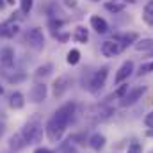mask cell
Wrapping results in <instances>:
<instances>
[{
  "label": "cell",
  "instance_id": "6da1fadb",
  "mask_svg": "<svg viewBox=\"0 0 153 153\" xmlns=\"http://www.w3.org/2000/svg\"><path fill=\"white\" fill-rule=\"evenodd\" d=\"M75 109H76L75 102H68L62 107H59L55 111V114L50 117V121L46 123V135H48V139L52 143H59L61 141V137L64 135L71 117L75 114Z\"/></svg>",
  "mask_w": 153,
  "mask_h": 153
},
{
  "label": "cell",
  "instance_id": "7a4b0ae2",
  "mask_svg": "<svg viewBox=\"0 0 153 153\" xmlns=\"http://www.w3.org/2000/svg\"><path fill=\"white\" fill-rule=\"evenodd\" d=\"M20 134H22V137L25 139L27 144L34 143L36 139H39V135H41V123H39L38 119H30V121L22 128Z\"/></svg>",
  "mask_w": 153,
  "mask_h": 153
},
{
  "label": "cell",
  "instance_id": "3957f363",
  "mask_svg": "<svg viewBox=\"0 0 153 153\" xmlns=\"http://www.w3.org/2000/svg\"><path fill=\"white\" fill-rule=\"evenodd\" d=\"M71 84H73V78L70 75L57 76V78L53 80V84H52V94H53L55 98H61V96L71 87Z\"/></svg>",
  "mask_w": 153,
  "mask_h": 153
},
{
  "label": "cell",
  "instance_id": "277c9868",
  "mask_svg": "<svg viewBox=\"0 0 153 153\" xmlns=\"http://www.w3.org/2000/svg\"><path fill=\"white\" fill-rule=\"evenodd\" d=\"M107 75H109V68H107V66H103V68H100L94 75L91 76V82H89V91H91L93 94H96V93H98V91L105 85Z\"/></svg>",
  "mask_w": 153,
  "mask_h": 153
},
{
  "label": "cell",
  "instance_id": "5b68a950",
  "mask_svg": "<svg viewBox=\"0 0 153 153\" xmlns=\"http://www.w3.org/2000/svg\"><path fill=\"white\" fill-rule=\"evenodd\" d=\"M123 50H125V48H123V45H121L117 39L103 41V43H102V48H100V52H102L103 57H116V55H119Z\"/></svg>",
  "mask_w": 153,
  "mask_h": 153
},
{
  "label": "cell",
  "instance_id": "8992f818",
  "mask_svg": "<svg viewBox=\"0 0 153 153\" xmlns=\"http://www.w3.org/2000/svg\"><path fill=\"white\" fill-rule=\"evenodd\" d=\"M25 41L29 46H32L34 50H41L45 46V36H43V30L41 29H30L27 34H25Z\"/></svg>",
  "mask_w": 153,
  "mask_h": 153
},
{
  "label": "cell",
  "instance_id": "52a82bcc",
  "mask_svg": "<svg viewBox=\"0 0 153 153\" xmlns=\"http://www.w3.org/2000/svg\"><path fill=\"white\" fill-rule=\"evenodd\" d=\"M146 93V87H143V85H139V87H134V89H130V91H126V94L121 98V102H119V105L121 107H128V105H134L143 94Z\"/></svg>",
  "mask_w": 153,
  "mask_h": 153
},
{
  "label": "cell",
  "instance_id": "ba28073f",
  "mask_svg": "<svg viewBox=\"0 0 153 153\" xmlns=\"http://www.w3.org/2000/svg\"><path fill=\"white\" fill-rule=\"evenodd\" d=\"M29 98H30V102L32 103H41V102H45V98H46V85L45 84H34L32 87H30V91H29Z\"/></svg>",
  "mask_w": 153,
  "mask_h": 153
},
{
  "label": "cell",
  "instance_id": "9c48e42d",
  "mask_svg": "<svg viewBox=\"0 0 153 153\" xmlns=\"http://www.w3.org/2000/svg\"><path fill=\"white\" fill-rule=\"evenodd\" d=\"M132 73H134V62H132V61H126V62H123L121 68L117 70V73H116V76H114V82L116 84H121V82H125Z\"/></svg>",
  "mask_w": 153,
  "mask_h": 153
},
{
  "label": "cell",
  "instance_id": "30bf717a",
  "mask_svg": "<svg viewBox=\"0 0 153 153\" xmlns=\"http://www.w3.org/2000/svg\"><path fill=\"white\" fill-rule=\"evenodd\" d=\"M0 64L5 66V68H11L14 64V52H13V48H9V46L0 48Z\"/></svg>",
  "mask_w": 153,
  "mask_h": 153
},
{
  "label": "cell",
  "instance_id": "8fae6325",
  "mask_svg": "<svg viewBox=\"0 0 153 153\" xmlns=\"http://www.w3.org/2000/svg\"><path fill=\"white\" fill-rule=\"evenodd\" d=\"M91 27L98 32V34H107L109 32V23L102 18V16H91Z\"/></svg>",
  "mask_w": 153,
  "mask_h": 153
},
{
  "label": "cell",
  "instance_id": "7c38bea8",
  "mask_svg": "<svg viewBox=\"0 0 153 153\" xmlns=\"http://www.w3.org/2000/svg\"><path fill=\"white\" fill-rule=\"evenodd\" d=\"M105 143H107V139H105V135H102V134H93V135L89 137V146H91L94 152L103 150V148H105Z\"/></svg>",
  "mask_w": 153,
  "mask_h": 153
},
{
  "label": "cell",
  "instance_id": "4fadbf2b",
  "mask_svg": "<svg viewBox=\"0 0 153 153\" xmlns=\"http://www.w3.org/2000/svg\"><path fill=\"white\" fill-rule=\"evenodd\" d=\"M116 39L123 45V48H126V46L134 45V43L139 39V34H137V32H126V34H123V36H117Z\"/></svg>",
  "mask_w": 153,
  "mask_h": 153
},
{
  "label": "cell",
  "instance_id": "5bb4252c",
  "mask_svg": "<svg viewBox=\"0 0 153 153\" xmlns=\"http://www.w3.org/2000/svg\"><path fill=\"white\" fill-rule=\"evenodd\" d=\"M134 48L137 52H148V50H153V39L152 38H144V39H137L134 43Z\"/></svg>",
  "mask_w": 153,
  "mask_h": 153
},
{
  "label": "cell",
  "instance_id": "9a60e30c",
  "mask_svg": "<svg viewBox=\"0 0 153 153\" xmlns=\"http://www.w3.org/2000/svg\"><path fill=\"white\" fill-rule=\"evenodd\" d=\"M73 38H75L76 43H82V45H85V43L89 41V32H87V29H85V27L78 25V27L75 29V32H73Z\"/></svg>",
  "mask_w": 153,
  "mask_h": 153
},
{
  "label": "cell",
  "instance_id": "2e32d148",
  "mask_svg": "<svg viewBox=\"0 0 153 153\" xmlns=\"http://www.w3.org/2000/svg\"><path fill=\"white\" fill-rule=\"evenodd\" d=\"M143 20L146 25L153 27V0H150L146 5H144V11H143Z\"/></svg>",
  "mask_w": 153,
  "mask_h": 153
},
{
  "label": "cell",
  "instance_id": "e0dca14e",
  "mask_svg": "<svg viewBox=\"0 0 153 153\" xmlns=\"http://www.w3.org/2000/svg\"><path fill=\"white\" fill-rule=\"evenodd\" d=\"M9 105L13 107V109H22L23 105H25V100H23V94L22 93H13L11 94V100H9Z\"/></svg>",
  "mask_w": 153,
  "mask_h": 153
},
{
  "label": "cell",
  "instance_id": "ac0fdd59",
  "mask_svg": "<svg viewBox=\"0 0 153 153\" xmlns=\"http://www.w3.org/2000/svg\"><path fill=\"white\" fill-rule=\"evenodd\" d=\"M9 143H11V144H9V146H11V150H22L23 146H27V143H25V139L22 137V134L13 135Z\"/></svg>",
  "mask_w": 153,
  "mask_h": 153
},
{
  "label": "cell",
  "instance_id": "d6986e66",
  "mask_svg": "<svg viewBox=\"0 0 153 153\" xmlns=\"http://www.w3.org/2000/svg\"><path fill=\"white\" fill-rule=\"evenodd\" d=\"M105 9L107 11H111V13H121L123 9H125V2H121V0H111V2H107L105 4Z\"/></svg>",
  "mask_w": 153,
  "mask_h": 153
},
{
  "label": "cell",
  "instance_id": "ffe728a7",
  "mask_svg": "<svg viewBox=\"0 0 153 153\" xmlns=\"http://www.w3.org/2000/svg\"><path fill=\"white\" fill-rule=\"evenodd\" d=\"M64 23H66V22L61 20V18H50V20H48V29H50L52 34L55 36V34H59V29H61Z\"/></svg>",
  "mask_w": 153,
  "mask_h": 153
},
{
  "label": "cell",
  "instance_id": "44dd1931",
  "mask_svg": "<svg viewBox=\"0 0 153 153\" xmlns=\"http://www.w3.org/2000/svg\"><path fill=\"white\" fill-rule=\"evenodd\" d=\"M52 64H45V66H39L38 70H36V73H34V76L38 78V80H41V78H45V76H48L50 73H52Z\"/></svg>",
  "mask_w": 153,
  "mask_h": 153
},
{
  "label": "cell",
  "instance_id": "7402d4cb",
  "mask_svg": "<svg viewBox=\"0 0 153 153\" xmlns=\"http://www.w3.org/2000/svg\"><path fill=\"white\" fill-rule=\"evenodd\" d=\"M78 61H80V52H78L76 48H71V50L68 52L66 62H68V64H71V66H75V64H78Z\"/></svg>",
  "mask_w": 153,
  "mask_h": 153
},
{
  "label": "cell",
  "instance_id": "603a6c76",
  "mask_svg": "<svg viewBox=\"0 0 153 153\" xmlns=\"http://www.w3.org/2000/svg\"><path fill=\"white\" fill-rule=\"evenodd\" d=\"M32 5H34V0H20V7H22V13H25V14H29V13H30Z\"/></svg>",
  "mask_w": 153,
  "mask_h": 153
},
{
  "label": "cell",
  "instance_id": "cb8c5ba5",
  "mask_svg": "<svg viewBox=\"0 0 153 153\" xmlns=\"http://www.w3.org/2000/svg\"><path fill=\"white\" fill-rule=\"evenodd\" d=\"M152 71H153V62H146V64H141L137 75L143 76V75H146V73H152Z\"/></svg>",
  "mask_w": 153,
  "mask_h": 153
},
{
  "label": "cell",
  "instance_id": "d4e9b609",
  "mask_svg": "<svg viewBox=\"0 0 153 153\" xmlns=\"http://www.w3.org/2000/svg\"><path fill=\"white\" fill-rule=\"evenodd\" d=\"M126 153H143V146H141L139 143H132V144L128 146Z\"/></svg>",
  "mask_w": 153,
  "mask_h": 153
},
{
  "label": "cell",
  "instance_id": "484cf974",
  "mask_svg": "<svg viewBox=\"0 0 153 153\" xmlns=\"http://www.w3.org/2000/svg\"><path fill=\"white\" fill-rule=\"evenodd\" d=\"M126 91H128V84H125V85H121V87H119V89H117V91L114 93V96H117V98L121 100V98H123V96L126 94Z\"/></svg>",
  "mask_w": 153,
  "mask_h": 153
},
{
  "label": "cell",
  "instance_id": "4316f807",
  "mask_svg": "<svg viewBox=\"0 0 153 153\" xmlns=\"http://www.w3.org/2000/svg\"><path fill=\"white\" fill-rule=\"evenodd\" d=\"M25 78H27L25 73H20V75L9 76V82H11V84H18V82H22V80H25Z\"/></svg>",
  "mask_w": 153,
  "mask_h": 153
},
{
  "label": "cell",
  "instance_id": "83f0119b",
  "mask_svg": "<svg viewBox=\"0 0 153 153\" xmlns=\"http://www.w3.org/2000/svg\"><path fill=\"white\" fill-rule=\"evenodd\" d=\"M144 125H146L148 128H153V111L146 116V117H144Z\"/></svg>",
  "mask_w": 153,
  "mask_h": 153
},
{
  "label": "cell",
  "instance_id": "f1b7e54d",
  "mask_svg": "<svg viewBox=\"0 0 153 153\" xmlns=\"http://www.w3.org/2000/svg\"><path fill=\"white\" fill-rule=\"evenodd\" d=\"M55 38L59 39V41H62V43H66L70 39V34H55Z\"/></svg>",
  "mask_w": 153,
  "mask_h": 153
},
{
  "label": "cell",
  "instance_id": "f546056e",
  "mask_svg": "<svg viewBox=\"0 0 153 153\" xmlns=\"http://www.w3.org/2000/svg\"><path fill=\"white\" fill-rule=\"evenodd\" d=\"M66 7H76V0H64Z\"/></svg>",
  "mask_w": 153,
  "mask_h": 153
},
{
  "label": "cell",
  "instance_id": "4dcf8cb0",
  "mask_svg": "<svg viewBox=\"0 0 153 153\" xmlns=\"http://www.w3.org/2000/svg\"><path fill=\"white\" fill-rule=\"evenodd\" d=\"M34 153H53L52 150H48V148H36Z\"/></svg>",
  "mask_w": 153,
  "mask_h": 153
},
{
  "label": "cell",
  "instance_id": "1f68e13d",
  "mask_svg": "<svg viewBox=\"0 0 153 153\" xmlns=\"http://www.w3.org/2000/svg\"><path fill=\"white\" fill-rule=\"evenodd\" d=\"M146 135H148V137H153V128H148V132H146Z\"/></svg>",
  "mask_w": 153,
  "mask_h": 153
},
{
  "label": "cell",
  "instance_id": "d6a6232c",
  "mask_svg": "<svg viewBox=\"0 0 153 153\" xmlns=\"http://www.w3.org/2000/svg\"><path fill=\"white\" fill-rule=\"evenodd\" d=\"M2 134H4V125L0 123V137H2Z\"/></svg>",
  "mask_w": 153,
  "mask_h": 153
},
{
  "label": "cell",
  "instance_id": "836d02e7",
  "mask_svg": "<svg viewBox=\"0 0 153 153\" xmlns=\"http://www.w3.org/2000/svg\"><path fill=\"white\" fill-rule=\"evenodd\" d=\"M0 9H4V0H0Z\"/></svg>",
  "mask_w": 153,
  "mask_h": 153
},
{
  "label": "cell",
  "instance_id": "e575fe53",
  "mask_svg": "<svg viewBox=\"0 0 153 153\" xmlns=\"http://www.w3.org/2000/svg\"><path fill=\"white\" fill-rule=\"evenodd\" d=\"M7 4H14V0H7Z\"/></svg>",
  "mask_w": 153,
  "mask_h": 153
},
{
  "label": "cell",
  "instance_id": "d590c367",
  "mask_svg": "<svg viewBox=\"0 0 153 153\" xmlns=\"http://www.w3.org/2000/svg\"><path fill=\"white\" fill-rule=\"evenodd\" d=\"M2 93H4V89H2V87H0V94H2Z\"/></svg>",
  "mask_w": 153,
  "mask_h": 153
},
{
  "label": "cell",
  "instance_id": "8d00e7d4",
  "mask_svg": "<svg viewBox=\"0 0 153 153\" xmlns=\"http://www.w3.org/2000/svg\"><path fill=\"white\" fill-rule=\"evenodd\" d=\"M94 2H96V0H94Z\"/></svg>",
  "mask_w": 153,
  "mask_h": 153
},
{
  "label": "cell",
  "instance_id": "74e56055",
  "mask_svg": "<svg viewBox=\"0 0 153 153\" xmlns=\"http://www.w3.org/2000/svg\"><path fill=\"white\" fill-rule=\"evenodd\" d=\"M152 153H153V152H152Z\"/></svg>",
  "mask_w": 153,
  "mask_h": 153
}]
</instances>
